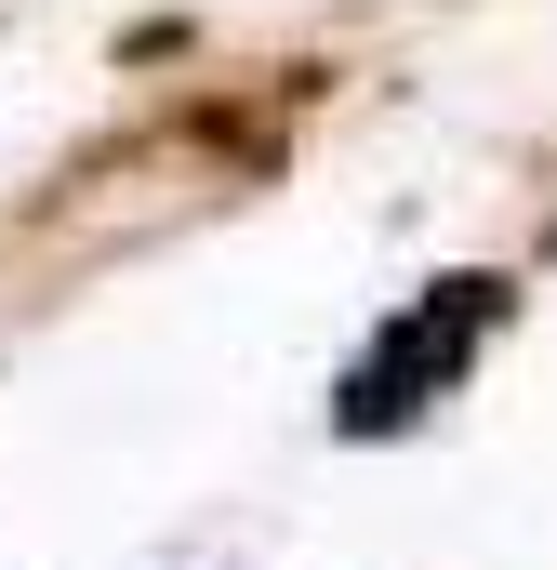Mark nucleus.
<instances>
[{
	"label": "nucleus",
	"instance_id": "1",
	"mask_svg": "<svg viewBox=\"0 0 557 570\" xmlns=\"http://www.w3.org/2000/svg\"><path fill=\"white\" fill-rule=\"evenodd\" d=\"M505 332V279H424L359 358H345V385H332V438H399L424 425L465 372H478V345Z\"/></svg>",
	"mask_w": 557,
	"mask_h": 570
}]
</instances>
